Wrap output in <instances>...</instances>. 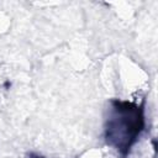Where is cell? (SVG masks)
<instances>
[{
  "mask_svg": "<svg viewBox=\"0 0 158 158\" xmlns=\"http://www.w3.org/2000/svg\"><path fill=\"white\" fill-rule=\"evenodd\" d=\"M144 127L143 106L136 102L112 100L105 123V139L125 158Z\"/></svg>",
  "mask_w": 158,
  "mask_h": 158,
  "instance_id": "1",
  "label": "cell"
}]
</instances>
